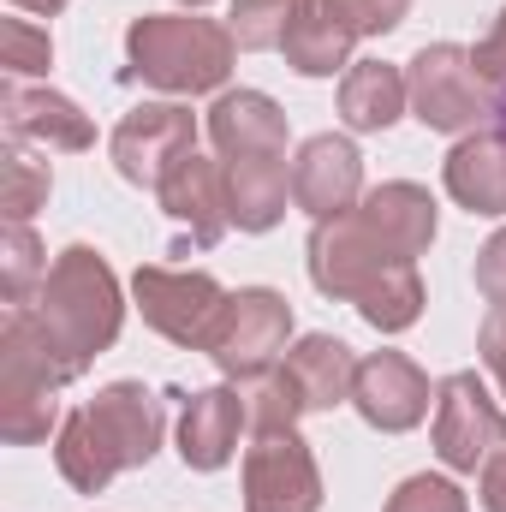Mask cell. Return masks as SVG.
<instances>
[{
	"instance_id": "obj_1",
	"label": "cell",
	"mask_w": 506,
	"mask_h": 512,
	"mask_svg": "<svg viewBox=\"0 0 506 512\" xmlns=\"http://www.w3.org/2000/svg\"><path fill=\"white\" fill-rule=\"evenodd\" d=\"M30 310L42 316L54 352L66 358L72 382L102 358L114 352L120 328H126V298H120V280L108 268V256L96 245H66V251L48 262V280L42 292L30 298Z\"/></svg>"
},
{
	"instance_id": "obj_2",
	"label": "cell",
	"mask_w": 506,
	"mask_h": 512,
	"mask_svg": "<svg viewBox=\"0 0 506 512\" xmlns=\"http://www.w3.org/2000/svg\"><path fill=\"white\" fill-rule=\"evenodd\" d=\"M239 42L197 12H143L126 24V78L167 96H209L233 78Z\"/></svg>"
},
{
	"instance_id": "obj_3",
	"label": "cell",
	"mask_w": 506,
	"mask_h": 512,
	"mask_svg": "<svg viewBox=\"0 0 506 512\" xmlns=\"http://www.w3.org/2000/svg\"><path fill=\"white\" fill-rule=\"evenodd\" d=\"M72 382L66 358L54 352L42 316L30 304H6L0 316V441L36 447L60 423V387Z\"/></svg>"
},
{
	"instance_id": "obj_4",
	"label": "cell",
	"mask_w": 506,
	"mask_h": 512,
	"mask_svg": "<svg viewBox=\"0 0 506 512\" xmlns=\"http://www.w3.org/2000/svg\"><path fill=\"white\" fill-rule=\"evenodd\" d=\"M405 90H411V120L441 137H471V131L506 126L501 96L489 90V78L477 72L471 48L459 42H429L411 54L405 66Z\"/></svg>"
},
{
	"instance_id": "obj_5",
	"label": "cell",
	"mask_w": 506,
	"mask_h": 512,
	"mask_svg": "<svg viewBox=\"0 0 506 512\" xmlns=\"http://www.w3.org/2000/svg\"><path fill=\"white\" fill-rule=\"evenodd\" d=\"M286 340H292V304H286V292H274V286H239V292H227V304H221L203 352H209V364L227 382H251V376L274 370L286 358Z\"/></svg>"
},
{
	"instance_id": "obj_6",
	"label": "cell",
	"mask_w": 506,
	"mask_h": 512,
	"mask_svg": "<svg viewBox=\"0 0 506 512\" xmlns=\"http://www.w3.org/2000/svg\"><path fill=\"white\" fill-rule=\"evenodd\" d=\"M131 298H137V316H143L161 340H173V346H185V352H203V340H209V328H215V316H221V304H227V286H221L215 274H203V268L143 262V268L131 274Z\"/></svg>"
},
{
	"instance_id": "obj_7",
	"label": "cell",
	"mask_w": 506,
	"mask_h": 512,
	"mask_svg": "<svg viewBox=\"0 0 506 512\" xmlns=\"http://www.w3.org/2000/svg\"><path fill=\"white\" fill-rule=\"evenodd\" d=\"M429 435H435V459L447 471H483L506 447V411L495 405V393L483 387L477 370H453L435 382Z\"/></svg>"
},
{
	"instance_id": "obj_8",
	"label": "cell",
	"mask_w": 506,
	"mask_h": 512,
	"mask_svg": "<svg viewBox=\"0 0 506 512\" xmlns=\"http://www.w3.org/2000/svg\"><path fill=\"white\" fill-rule=\"evenodd\" d=\"M239 483L245 512H322V471L298 429H251Z\"/></svg>"
},
{
	"instance_id": "obj_9",
	"label": "cell",
	"mask_w": 506,
	"mask_h": 512,
	"mask_svg": "<svg viewBox=\"0 0 506 512\" xmlns=\"http://www.w3.org/2000/svg\"><path fill=\"white\" fill-rule=\"evenodd\" d=\"M304 262H310V286L322 298H334V304H358L387 268H399V256L358 221V209L316 221L310 245H304Z\"/></svg>"
},
{
	"instance_id": "obj_10",
	"label": "cell",
	"mask_w": 506,
	"mask_h": 512,
	"mask_svg": "<svg viewBox=\"0 0 506 512\" xmlns=\"http://www.w3.org/2000/svg\"><path fill=\"white\" fill-rule=\"evenodd\" d=\"M197 114L185 108V102H143V108H131L126 120L114 126V143H108V155H114V167H120V179L126 185H143V191H155L191 149H197Z\"/></svg>"
},
{
	"instance_id": "obj_11",
	"label": "cell",
	"mask_w": 506,
	"mask_h": 512,
	"mask_svg": "<svg viewBox=\"0 0 506 512\" xmlns=\"http://www.w3.org/2000/svg\"><path fill=\"white\" fill-rule=\"evenodd\" d=\"M292 203L310 215V221H328V215H346L364 203V155L352 137L340 131H316L298 143V161H292Z\"/></svg>"
},
{
	"instance_id": "obj_12",
	"label": "cell",
	"mask_w": 506,
	"mask_h": 512,
	"mask_svg": "<svg viewBox=\"0 0 506 512\" xmlns=\"http://www.w3.org/2000/svg\"><path fill=\"white\" fill-rule=\"evenodd\" d=\"M352 405H358V417H364L370 429L405 435V429H417V423L429 417L435 387H429V376H423L417 358H405V352H370V358H358Z\"/></svg>"
},
{
	"instance_id": "obj_13",
	"label": "cell",
	"mask_w": 506,
	"mask_h": 512,
	"mask_svg": "<svg viewBox=\"0 0 506 512\" xmlns=\"http://www.w3.org/2000/svg\"><path fill=\"white\" fill-rule=\"evenodd\" d=\"M84 417H90V429L102 435V447H108V459H114L120 471H143V465L161 453L167 411H161V399L143 382H108L90 405H84Z\"/></svg>"
},
{
	"instance_id": "obj_14",
	"label": "cell",
	"mask_w": 506,
	"mask_h": 512,
	"mask_svg": "<svg viewBox=\"0 0 506 512\" xmlns=\"http://www.w3.org/2000/svg\"><path fill=\"white\" fill-rule=\"evenodd\" d=\"M0 126H6L12 143H42V149H66V155H78V149L96 143L90 114H84L72 96H60V90H30V84H18V78L0 84Z\"/></svg>"
},
{
	"instance_id": "obj_15",
	"label": "cell",
	"mask_w": 506,
	"mask_h": 512,
	"mask_svg": "<svg viewBox=\"0 0 506 512\" xmlns=\"http://www.w3.org/2000/svg\"><path fill=\"white\" fill-rule=\"evenodd\" d=\"M251 429L239 387H197L179 405V459L185 471H221L239 453V435Z\"/></svg>"
},
{
	"instance_id": "obj_16",
	"label": "cell",
	"mask_w": 506,
	"mask_h": 512,
	"mask_svg": "<svg viewBox=\"0 0 506 512\" xmlns=\"http://www.w3.org/2000/svg\"><path fill=\"white\" fill-rule=\"evenodd\" d=\"M155 197H161V209L191 233L197 251H215V245L227 239V227H233V215H227V185H221V161H209V155H197V149L155 185Z\"/></svg>"
},
{
	"instance_id": "obj_17",
	"label": "cell",
	"mask_w": 506,
	"mask_h": 512,
	"mask_svg": "<svg viewBox=\"0 0 506 512\" xmlns=\"http://www.w3.org/2000/svg\"><path fill=\"white\" fill-rule=\"evenodd\" d=\"M441 185H447V197L465 215L501 221L506 215V126L459 137L447 149V161H441Z\"/></svg>"
},
{
	"instance_id": "obj_18",
	"label": "cell",
	"mask_w": 506,
	"mask_h": 512,
	"mask_svg": "<svg viewBox=\"0 0 506 512\" xmlns=\"http://www.w3.org/2000/svg\"><path fill=\"white\" fill-rule=\"evenodd\" d=\"M358 221H364L399 262H417V256L435 245L441 209H435L429 185H417V179H387V185H376V191H364Z\"/></svg>"
},
{
	"instance_id": "obj_19",
	"label": "cell",
	"mask_w": 506,
	"mask_h": 512,
	"mask_svg": "<svg viewBox=\"0 0 506 512\" xmlns=\"http://www.w3.org/2000/svg\"><path fill=\"white\" fill-rule=\"evenodd\" d=\"M221 185H227V215L239 233H274L286 221L292 173L280 155H221Z\"/></svg>"
},
{
	"instance_id": "obj_20",
	"label": "cell",
	"mask_w": 506,
	"mask_h": 512,
	"mask_svg": "<svg viewBox=\"0 0 506 512\" xmlns=\"http://www.w3.org/2000/svg\"><path fill=\"white\" fill-rule=\"evenodd\" d=\"M203 131L221 155H286V137H292L286 108L262 90H221Z\"/></svg>"
},
{
	"instance_id": "obj_21",
	"label": "cell",
	"mask_w": 506,
	"mask_h": 512,
	"mask_svg": "<svg viewBox=\"0 0 506 512\" xmlns=\"http://www.w3.org/2000/svg\"><path fill=\"white\" fill-rule=\"evenodd\" d=\"M280 370L292 376L304 411H334V405H352V382H358V352L340 340V334H304L286 346Z\"/></svg>"
},
{
	"instance_id": "obj_22",
	"label": "cell",
	"mask_w": 506,
	"mask_h": 512,
	"mask_svg": "<svg viewBox=\"0 0 506 512\" xmlns=\"http://www.w3.org/2000/svg\"><path fill=\"white\" fill-rule=\"evenodd\" d=\"M411 114V90L405 72L387 60H352L340 78V120L346 131H387Z\"/></svg>"
},
{
	"instance_id": "obj_23",
	"label": "cell",
	"mask_w": 506,
	"mask_h": 512,
	"mask_svg": "<svg viewBox=\"0 0 506 512\" xmlns=\"http://www.w3.org/2000/svg\"><path fill=\"white\" fill-rule=\"evenodd\" d=\"M352 42H358V36H352L322 0H304V12L292 18L280 54H286V66H292L298 78H334V72L352 66Z\"/></svg>"
},
{
	"instance_id": "obj_24",
	"label": "cell",
	"mask_w": 506,
	"mask_h": 512,
	"mask_svg": "<svg viewBox=\"0 0 506 512\" xmlns=\"http://www.w3.org/2000/svg\"><path fill=\"white\" fill-rule=\"evenodd\" d=\"M54 465H60V477H66L78 495H102V489L120 477V465L108 459V447H102V435L90 429L84 405L60 417V435H54Z\"/></svg>"
},
{
	"instance_id": "obj_25",
	"label": "cell",
	"mask_w": 506,
	"mask_h": 512,
	"mask_svg": "<svg viewBox=\"0 0 506 512\" xmlns=\"http://www.w3.org/2000/svg\"><path fill=\"white\" fill-rule=\"evenodd\" d=\"M423 304H429V292H423L417 262H399V268H387L376 286L358 298V316H364L376 334H405V328L423 316Z\"/></svg>"
},
{
	"instance_id": "obj_26",
	"label": "cell",
	"mask_w": 506,
	"mask_h": 512,
	"mask_svg": "<svg viewBox=\"0 0 506 512\" xmlns=\"http://www.w3.org/2000/svg\"><path fill=\"white\" fill-rule=\"evenodd\" d=\"M48 191H54L48 161L6 137V155H0V215H6V227H30V215L48 203Z\"/></svg>"
},
{
	"instance_id": "obj_27",
	"label": "cell",
	"mask_w": 506,
	"mask_h": 512,
	"mask_svg": "<svg viewBox=\"0 0 506 512\" xmlns=\"http://www.w3.org/2000/svg\"><path fill=\"white\" fill-rule=\"evenodd\" d=\"M298 12H304V0H233L227 30H233V42L245 54H268V48L286 42V30H292Z\"/></svg>"
},
{
	"instance_id": "obj_28",
	"label": "cell",
	"mask_w": 506,
	"mask_h": 512,
	"mask_svg": "<svg viewBox=\"0 0 506 512\" xmlns=\"http://www.w3.org/2000/svg\"><path fill=\"white\" fill-rule=\"evenodd\" d=\"M245 393V417H251V429H298V417H304V399H298V387L292 376L274 364V370H262L251 382H233Z\"/></svg>"
},
{
	"instance_id": "obj_29",
	"label": "cell",
	"mask_w": 506,
	"mask_h": 512,
	"mask_svg": "<svg viewBox=\"0 0 506 512\" xmlns=\"http://www.w3.org/2000/svg\"><path fill=\"white\" fill-rule=\"evenodd\" d=\"M42 280H48L42 239L30 227H6V239H0V298L30 304V292H42Z\"/></svg>"
},
{
	"instance_id": "obj_30",
	"label": "cell",
	"mask_w": 506,
	"mask_h": 512,
	"mask_svg": "<svg viewBox=\"0 0 506 512\" xmlns=\"http://www.w3.org/2000/svg\"><path fill=\"white\" fill-rule=\"evenodd\" d=\"M381 512H471V501H465V489H459L453 477L417 471V477H405V483L387 495Z\"/></svg>"
},
{
	"instance_id": "obj_31",
	"label": "cell",
	"mask_w": 506,
	"mask_h": 512,
	"mask_svg": "<svg viewBox=\"0 0 506 512\" xmlns=\"http://www.w3.org/2000/svg\"><path fill=\"white\" fill-rule=\"evenodd\" d=\"M0 48H6V78H36V72H48L54 66V42H48V30H36L30 18H6L0 24Z\"/></svg>"
},
{
	"instance_id": "obj_32",
	"label": "cell",
	"mask_w": 506,
	"mask_h": 512,
	"mask_svg": "<svg viewBox=\"0 0 506 512\" xmlns=\"http://www.w3.org/2000/svg\"><path fill=\"white\" fill-rule=\"evenodd\" d=\"M358 42L364 36H387V30H399L405 24V12H411V0H322Z\"/></svg>"
},
{
	"instance_id": "obj_33",
	"label": "cell",
	"mask_w": 506,
	"mask_h": 512,
	"mask_svg": "<svg viewBox=\"0 0 506 512\" xmlns=\"http://www.w3.org/2000/svg\"><path fill=\"white\" fill-rule=\"evenodd\" d=\"M471 60H477V72L489 78V90L501 96V114H506V6H501V18L489 24V36L471 48Z\"/></svg>"
},
{
	"instance_id": "obj_34",
	"label": "cell",
	"mask_w": 506,
	"mask_h": 512,
	"mask_svg": "<svg viewBox=\"0 0 506 512\" xmlns=\"http://www.w3.org/2000/svg\"><path fill=\"white\" fill-rule=\"evenodd\" d=\"M477 292L489 298V310H506V227L477 251Z\"/></svg>"
},
{
	"instance_id": "obj_35",
	"label": "cell",
	"mask_w": 506,
	"mask_h": 512,
	"mask_svg": "<svg viewBox=\"0 0 506 512\" xmlns=\"http://www.w3.org/2000/svg\"><path fill=\"white\" fill-rule=\"evenodd\" d=\"M477 358H483V370L501 382V399H506V310H489V316H483V328H477Z\"/></svg>"
},
{
	"instance_id": "obj_36",
	"label": "cell",
	"mask_w": 506,
	"mask_h": 512,
	"mask_svg": "<svg viewBox=\"0 0 506 512\" xmlns=\"http://www.w3.org/2000/svg\"><path fill=\"white\" fill-rule=\"evenodd\" d=\"M477 495H483V512H506V447L477 471Z\"/></svg>"
},
{
	"instance_id": "obj_37",
	"label": "cell",
	"mask_w": 506,
	"mask_h": 512,
	"mask_svg": "<svg viewBox=\"0 0 506 512\" xmlns=\"http://www.w3.org/2000/svg\"><path fill=\"white\" fill-rule=\"evenodd\" d=\"M12 6H18V12H42V18H54V12L72 6V0H12Z\"/></svg>"
},
{
	"instance_id": "obj_38",
	"label": "cell",
	"mask_w": 506,
	"mask_h": 512,
	"mask_svg": "<svg viewBox=\"0 0 506 512\" xmlns=\"http://www.w3.org/2000/svg\"><path fill=\"white\" fill-rule=\"evenodd\" d=\"M179 6H185V12H197V6H209V0H179Z\"/></svg>"
}]
</instances>
